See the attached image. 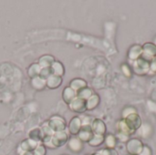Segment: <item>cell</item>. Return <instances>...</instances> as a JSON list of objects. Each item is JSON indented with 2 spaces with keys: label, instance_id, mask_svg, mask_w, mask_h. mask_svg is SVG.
Returning <instances> with one entry per match:
<instances>
[{
  "label": "cell",
  "instance_id": "cell-2",
  "mask_svg": "<svg viewBox=\"0 0 156 155\" xmlns=\"http://www.w3.org/2000/svg\"><path fill=\"white\" fill-rule=\"evenodd\" d=\"M133 72L137 76H145L150 72V62L140 58L133 62Z\"/></svg>",
  "mask_w": 156,
  "mask_h": 155
},
{
  "label": "cell",
  "instance_id": "cell-1",
  "mask_svg": "<svg viewBox=\"0 0 156 155\" xmlns=\"http://www.w3.org/2000/svg\"><path fill=\"white\" fill-rule=\"evenodd\" d=\"M48 127L53 131V132H64L66 131L67 127V122L66 120L59 116V115H54L52 116L49 121L47 122Z\"/></svg>",
  "mask_w": 156,
  "mask_h": 155
},
{
  "label": "cell",
  "instance_id": "cell-31",
  "mask_svg": "<svg viewBox=\"0 0 156 155\" xmlns=\"http://www.w3.org/2000/svg\"><path fill=\"white\" fill-rule=\"evenodd\" d=\"M46 153H47V149L43 144H39L33 151V155H46Z\"/></svg>",
  "mask_w": 156,
  "mask_h": 155
},
{
  "label": "cell",
  "instance_id": "cell-32",
  "mask_svg": "<svg viewBox=\"0 0 156 155\" xmlns=\"http://www.w3.org/2000/svg\"><path fill=\"white\" fill-rule=\"evenodd\" d=\"M100 155H118V153L114 149H102L98 152Z\"/></svg>",
  "mask_w": 156,
  "mask_h": 155
},
{
  "label": "cell",
  "instance_id": "cell-23",
  "mask_svg": "<svg viewBox=\"0 0 156 155\" xmlns=\"http://www.w3.org/2000/svg\"><path fill=\"white\" fill-rule=\"evenodd\" d=\"M94 94V90L89 87H86L80 90H79L77 92V97L81 99V100H87L88 99H90L92 95Z\"/></svg>",
  "mask_w": 156,
  "mask_h": 155
},
{
  "label": "cell",
  "instance_id": "cell-11",
  "mask_svg": "<svg viewBox=\"0 0 156 155\" xmlns=\"http://www.w3.org/2000/svg\"><path fill=\"white\" fill-rule=\"evenodd\" d=\"M68 147L73 153H80L83 149V143L77 136H72L68 141Z\"/></svg>",
  "mask_w": 156,
  "mask_h": 155
},
{
  "label": "cell",
  "instance_id": "cell-28",
  "mask_svg": "<svg viewBox=\"0 0 156 155\" xmlns=\"http://www.w3.org/2000/svg\"><path fill=\"white\" fill-rule=\"evenodd\" d=\"M53 75L52 73V70H51V68H42L41 70H40V73H39V78L44 79V80H47L48 79H49L51 76Z\"/></svg>",
  "mask_w": 156,
  "mask_h": 155
},
{
  "label": "cell",
  "instance_id": "cell-4",
  "mask_svg": "<svg viewBox=\"0 0 156 155\" xmlns=\"http://www.w3.org/2000/svg\"><path fill=\"white\" fill-rule=\"evenodd\" d=\"M127 151L131 155H139L143 151L144 145L139 139H131L127 142Z\"/></svg>",
  "mask_w": 156,
  "mask_h": 155
},
{
  "label": "cell",
  "instance_id": "cell-6",
  "mask_svg": "<svg viewBox=\"0 0 156 155\" xmlns=\"http://www.w3.org/2000/svg\"><path fill=\"white\" fill-rule=\"evenodd\" d=\"M126 123L128 124V126L130 127L131 130H133L134 132L136 131H138L140 129V127L142 126L143 124V121H142V118L141 116L138 114V113H133V114H131L130 116H128L126 119H124Z\"/></svg>",
  "mask_w": 156,
  "mask_h": 155
},
{
  "label": "cell",
  "instance_id": "cell-20",
  "mask_svg": "<svg viewBox=\"0 0 156 155\" xmlns=\"http://www.w3.org/2000/svg\"><path fill=\"white\" fill-rule=\"evenodd\" d=\"M143 53L152 58L156 57V46L153 42H146L143 45Z\"/></svg>",
  "mask_w": 156,
  "mask_h": 155
},
{
  "label": "cell",
  "instance_id": "cell-27",
  "mask_svg": "<svg viewBox=\"0 0 156 155\" xmlns=\"http://www.w3.org/2000/svg\"><path fill=\"white\" fill-rule=\"evenodd\" d=\"M139 133L141 135H143L144 138H147L150 134H151V132H152V127L150 124L148 123H143L142 126L140 127V129L138 130Z\"/></svg>",
  "mask_w": 156,
  "mask_h": 155
},
{
  "label": "cell",
  "instance_id": "cell-7",
  "mask_svg": "<svg viewBox=\"0 0 156 155\" xmlns=\"http://www.w3.org/2000/svg\"><path fill=\"white\" fill-rule=\"evenodd\" d=\"M90 127H91V130H92L94 134L105 136V133L107 132V127H106L105 122L102 120L98 119V118L94 119L92 121V123H91Z\"/></svg>",
  "mask_w": 156,
  "mask_h": 155
},
{
  "label": "cell",
  "instance_id": "cell-24",
  "mask_svg": "<svg viewBox=\"0 0 156 155\" xmlns=\"http://www.w3.org/2000/svg\"><path fill=\"white\" fill-rule=\"evenodd\" d=\"M31 86L37 90H42L46 86V80L40 79L39 77L31 79Z\"/></svg>",
  "mask_w": 156,
  "mask_h": 155
},
{
  "label": "cell",
  "instance_id": "cell-15",
  "mask_svg": "<svg viewBox=\"0 0 156 155\" xmlns=\"http://www.w3.org/2000/svg\"><path fill=\"white\" fill-rule=\"evenodd\" d=\"M69 87L71 89H73L76 92H78L79 90L88 87L87 85V81L84 80L83 79H80V78H75L73 79L70 82H69Z\"/></svg>",
  "mask_w": 156,
  "mask_h": 155
},
{
  "label": "cell",
  "instance_id": "cell-17",
  "mask_svg": "<svg viewBox=\"0 0 156 155\" xmlns=\"http://www.w3.org/2000/svg\"><path fill=\"white\" fill-rule=\"evenodd\" d=\"M117 129H118V132L126 134L128 136H130V135H132V134L134 133V132L130 129V127L128 126V124L126 123V122H125L124 119H121L117 122Z\"/></svg>",
  "mask_w": 156,
  "mask_h": 155
},
{
  "label": "cell",
  "instance_id": "cell-19",
  "mask_svg": "<svg viewBox=\"0 0 156 155\" xmlns=\"http://www.w3.org/2000/svg\"><path fill=\"white\" fill-rule=\"evenodd\" d=\"M50 68H51L53 75L60 77V78H62L64 76V74H65V68H64L63 64L60 61H55Z\"/></svg>",
  "mask_w": 156,
  "mask_h": 155
},
{
  "label": "cell",
  "instance_id": "cell-34",
  "mask_svg": "<svg viewBox=\"0 0 156 155\" xmlns=\"http://www.w3.org/2000/svg\"><path fill=\"white\" fill-rule=\"evenodd\" d=\"M150 72L156 73V57H154L150 62Z\"/></svg>",
  "mask_w": 156,
  "mask_h": 155
},
{
  "label": "cell",
  "instance_id": "cell-21",
  "mask_svg": "<svg viewBox=\"0 0 156 155\" xmlns=\"http://www.w3.org/2000/svg\"><path fill=\"white\" fill-rule=\"evenodd\" d=\"M28 138L38 143H41L42 139H43V134H42V131L41 128H35L33 130H31L28 132Z\"/></svg>",
  "mask_w": 156,
  "mask_h": 155
},
{
  "label": "cell",
  "instance_id": "cell-38",
  "mask_svg": "<svg viewBox=\"0 0 156 155\" xmlns=\"http://www.w3.org/2000/svg\"><path fill=\"white\" fill-rule=\"evenodd\" d=\"M154 45H155V46H156V37H155V38H154Z\"/></svg>",
  "mask_w": 156,
  "mask_h": 155
},
{
  "label": "cell",
  "instance_id": "cell-14",
  "mask_svg": "<svg viewBox=\"0 0 156 155\" xmlns=\"http://www.w3.org/2000/svg\"><path fill=\"white\" fill-rule=\"evenodd\" d=\"M62 84V78L52 75L46 80V86L50 90H56Z\"/></svg>",
  "mask_w": 156,
  "mask_h": 155
},
{
  "label": "cell",
  "instance_id": "cell-5",
  "mask_svg": "<svg viewBox=\"0 0 156 155\" xmlns=\"http://www.w3.org/2000/svg\"><path fill=\"white\" fill-rule=\"evenodd\" d=\"M69 109L78 113V114H83L85 111H87V108H86V100H81L78 97H76L69 104Z\"/></svg>",
  "mask_w": 156,
  "mask_h": 155
},
{
  "label": "cell",
  "instance_id": "cell-30",
  "mask_svg": "<svg viewBox=\"0 0 156 155\" xmlns=\"http://www.w3.org/2000/svg\"><path fill=\"white\" fill-rule=\"evenodd\" d=\"M121 69H122V72L128 78H131L132 77V74H133V70L132 69L130 68V66L126 63H123L122 66H121Z\"/></svg>",
  "mask_w": 156,
  "mask_h": 155
},
{
  "label": "cell",
  "instance_id": "cell-35",
  "mask_svg": "<svg viewBox=\"0 0 156 155\" xmlns=\"http://www.w3.org/2000/svg\"><path fill=\"white\" fill-rule=\"evenodd\" d=\"M117 136H118L119 140H120V141H122V142H128V141H129V136H128V135H126V134H123V133H120V132H118Z\"/></svg>",
  "mask_w": 156,
  "mask_h": 155
},
{
  "label": "cell",
  "instance_id": "cell-25",
  "mask_svg": "<svg viewBox=\"0 0 156 155\" xmlns=\"http://www.w3.org/2000/svg\"><path fill=\"white\" fill-rule=\"evenodd\" d=\"M104 138H105V136H103V135L94 134L93 137L91 138V140L88 143L91 147H98V146L101 145L104 143Z\"/></svg>",
  "mask_w": 156,
  "mask_h": 155
},
{
  "label": "cell",
  "instance_id": "cell-33",
  "mask_svg": "<svg viewBox=\"0 0 156 155\" xmlns=\"http://www.w3.org/2000/svg\"><path fill=\"white\" fill-rule=\"evenodd\" d=\"M80 120H81V123H82V125H91L92 121L94 120V119H91L90 116H86V115H84V116H80Z\"/></svg>",
  "mask_w": 156,
  "mask_h": 155
},
{
  "label": "cell",
  "instance_id": "cell-26",
  "mask_svg": "<svg viewBox=\"0 0 156 155\" xmlns=\"http://www.w3.org/2000/svg\"><path fill=\"white\" fill-rule=\"evenodd\" d=\"M104 143H105L107 149H114L116 146V143H117V139L114 135L108 134L104 138Z\"/></svg>",
  "mask_w": 156,
  "mask_h": 155
},
{
  "label": "cell",
  "instance_id": "cell-18",
  "mask_svg": "<svg viewBox=\"0 0 156 155\" xmlns=\"http://www.w3.org/2000/svg\"><path fill=\"white\" fill-rule=\"evenodd\" d=\"M55 62V58L51 55H44L39 58L38 59V65L42 68H49L52 66V64Z\"/></svg>",
  "mask_w": 156,
  "mask_h": 155
},
{
  "label": "cell",
  "instance_id": "cell-37",
  "mask_svg": "<svg viewBox=\"0 0 156 155\" xmlns=\"http://www.w3.org/2000/svg\"><path fill=\"white\" fill-rule=\"evenodd\" d=\"M20 155H33V153H29V152H27V153H22Z\"/></svg>",
  "mask_w": 156,
  "mask_h": 155
},
{
  "label": "cell",
  "instance_id": "cell-9",
  "mask_svg": "<svg viewBox=\"0 0 156 155\" xmlns=\"http://www.w3.org/2000/svg\"><path fill=\"white\" fill-rule=\"evenodd\" d=\"M143 52H144L143 51V46L139 45V44H135L129 48V50L127 52V57L132 62H133L142 57Z\"/></svg>",
  "mask_w": 156,
  "mask_h": 155
},
{
  "label": "cell",
  "instance_id": "cell-29",
  "mask_svg": "<svg viewBox=\"0 0 156 155\" xmlns=\"http://www.w3.org/2000/svg\"><path fill=\"white\" fill-rule=\"evenodd\" d=\"M133 113H137V111L134 107L133 106H127L125 107L122 111V119H126L128 116H130L131 114H133Z\"/></svg>",
  "mask_w": 156,
  "mask_h": 155
},
{
  "label": "cell",
  "instance_id": "cell-22",
  "mask_svg": "<svg viewBox=\"0 0 156 155\" xmlns=\"http://www.w3.org/2000/svg\"><path fill=\"white\" fill-rule=\"evenodd\" d=\"M41 70V67L38 65V63H32L28 69H27V75L30 79H34L39 76Z\"/></svg>",
  "mask_w": 156,
  "mask_h": 155
},
{
  "label": "cell",
  "instance_id": "cell-8",
  "mask_svg": "<svg viewBox=\"0 0 156 155\" xmlns=\"http://www.w3.org/2000/svg\"><path fill=\"white\" fill-rule=\"evenodd\" d=\"M93 135H94V133L91 130L90 125H82L77 137L84 143H89L91 140V138L93 137Z\"/></svg>",
  "mask_w": 156,
  "mask_h": 155
},
{
  "label": "cell",
  "instance_id": "cell-10",
  "mask_svg": "<svg viewBox=\"0 0 156 155\" xmlns=\"http://www.w3.org/2000/svg\"><path fill=\"white\" fill-rule=\"evenodd\" d=\"M81 127H82V123H81V120H80V116H75L70 120L68 128H69V133L72 136H77L78 133L80 132Z\"/></svg>",
  "mask_w": 156,
  "mask_h": 155
},
{
  "label": "cell",
  "instance_id": "cell-16",
  "mask_svg": "<svg viewBox=\"0 0 156 155\" xmlns=\"http://www.w3.org/2000/svg\"><path fill=\"white\" fill-rule=\"evenodd\" d=\"M101 102V98L98 94L94 93L90 99L86 100V108L87 111H93L95 110Z\"/></svg>",
  "mask_w": 156,
  "mask_h": 155
},
{
  "label": "cell",
  "instance_id": "cell-39",
  "mask_svg": "<svg viewBox=\"0 0 156 155\" xmlns=\"http://www.w3.org/2000/svg\"><path fill=\"white\" fill-rule=\"evenodd\" d=\"M62 155H68V154H62Z\"/></svg>",
  "mask_w": 156,
  "mask_h": 155
},
{
  "label": "cell",
  "instance_id": "cell-13",
  "mask_svg": "<svg viewBox=\"0 0 156 155\" xmlns=\"http://www.w3.org/2000/svg\"><path fill=\"white\" fill-rule=\"evenodd\" d=\"M76 97H77V92L73 89H71L69 86L64 88L62 91V99L66 104L69 105Z\"/></svg>",
  "mask_w": 156,
  "mask_h": 155
},
{
  "label": "cell",
  "instance_id": "cell-12",
  "mask_svg": "<svg viewBox=\"0 0 156 155\" xmlns=\"http://www.w3.org/2000/svg\"><path fill=\"white\" fill-rule=\"evenodd\" d=\"M39 144H40V143H37V142H35V141L29 139V138H27V139L24 140V141L20 143L19 148H20V150H21L22 153H27V152L33 153V151H34Z\"/></svg>",
  "mask_w": 156,
  "mask_h": 155
},
{
  "label": "cell",
  "instance_id": "cell-36",
  "mask_svg": "<svg viewBox=\"0 0 156 155\" xmlns=\"http://www.w3.org/2000/svg\"><path fill=\"white\" fill-rule=\"evenodd\" d=\"M139 155H152V151L148 146H144L143 151L141 152V153Z\"/></svg>",
  "mask_w": 156,
  "mask_h": 155
},
{
  "label": "cell",
  "instance_id": "cell-3",
  "mask_svg": "<svg viewBox=\"0 0 156 155\" xmlns=\"http://www.w3.org/2000/svg\"><path fill=\"white\" fill-rule=\"evenodd\" d=\"M69 134L66 132V131L64 132H55L51 138V143L53 144L54 149L62 147L63 145H65L66 143H68L69 141Z\"/></svg>",
  "mask_w": 156,
  "mask_h": 155
}]
</instances>
